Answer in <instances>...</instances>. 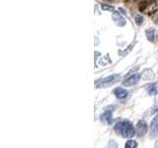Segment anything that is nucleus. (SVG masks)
Returning <instances> with one entry per match:
<instances>
[{"label": "nucleus", "instance_id": "9d476101", "mask_svg": "<svg viewBox=\"0 0 158 148\" xmlns=\"http://www.w3.org/2000/svg\"><path fill=\"white\" fill-rule=\"evenodd\" d=\"M146 36H147V38L149 41H153L154 40V31H153L152 29L147 30V31H146Z\"/></svg>", "mask_w": 158, "mask_h": 148}, {"label": "nucleus", "instance_id": "7ed1b4c3", "mask_svg": "<svg viewBox=\"0 0 158 148\" xmlns=\"http://www.w3.org/2000/svg\"><path fill=\"white\" fill-rule=\"evenodd\" d=\"M136 133L138 136H143L147 132V124L144 121H139L136 124Z\"/></svg>", "mask_w": 158, "mask_h": 148}, {"label": "nucleus", "instance_id": "9b49d317", "mask_svg": "<svg viewBox=\"0 0 158 148\" xmlns=\"http://www.w3.org/2000/svg\"><path fill=\"white\" fill-rule=\"evenodd\" d=\"M134 20H136V24H138V25H140L141 23L143 22V18H142V16H140V15L136 16Z\"/></svg>", "mask_w": 158, "mask_h": 148}, {"label": "nucleus", "instance_id": "20e7f679", "mask_svg": "<svg viewBox=\"0 0 158 148\" xmlns=\"http://www.w3.org/2000/svg\"><path fill=\"white\" fill-rule=\"evenodd\" d=\"M139 78H140V75L138 73H136V74H133V75L127 77V79L123 82V84H124L125 86H131V85H133V84H136V83L138 82Z\"/></svg>", "mask_w": 158, "mask_h": 148}, {"label": "nucleus", "instance_id": "f257e3e1", "mask_svg": "<svg viewBox=\"0 0 158 148\" xmlns=\"http://www.w3.org/2000/svg\"><path fill=\"white\" fill-rule=\"evenodd\" d=\"M115 130L116 132L121 134L123 137H127V138H131L132 136H134L136 132V130L134 129V126L129 121L118 122L115 126Z\"/></svg>", "mask_w": 158, "mask_h": 148}, {"label": "nucleus", "instance_id": "0eeeda50", "mask_svg": "<svg viewBox=\"0 0 158 148\" xmlns=\"http://www.w3.org/2000/svg\"><path fill=\"white\" fill-rule=\"evenodd\" d=\"M150 129H151V132L153 133V135L158 134V115H156L152 119L151 124H150Z\"/></svg>", "mask_w": 158, "mask_h": 148}, {"label": "nucleus", "instance_id": "39448f33", "mask_svg": "<svg viewBox=\"0 0 158 148\" xmlns=\"http://www.w3.org/2000/svg\"><path fill=\"white\" fill-rule=\"evenodd\" d=\"M114 94L116 95V97L118 99H125L127 97V95H129V92L127 91V90H125L124 88H121V87H118L116 88L115 90H114Z\"/></svg>", "mask_w": 158, "mask_h": 148}, {"label": "nucleus", "instance_id": "423d86ee", "mask_svg": "<svg viewBox=\"0 0 158 148\" xmlns=\"http://www.w3.org/2000/svg\"><path fill=\"white\" fill-rule=\"evenodd\" d=\"M101 121L106 122L107 124H112L113 122V117H112V111H105L101 115Z\"/></svg>", "mask_w": 158, "mask_h": 148}, {"label": "nucleus", "instance_id": "6e6552de", "mask_svg": "<svg viewBox=\"0 0 158 148\" xmlns=\"http://www.w3.org/2000/svg\"><path fill=\"white\" fill-rule=\"evenodd\" d=\"M147 92L150 95H157L158 94V84L157 83H151L148 86H146Z\"/></svg>", "mask_w": 158, "mask_h": 148}, {"label": "nucleus", "instance_id": "f03ea898", "mask_svg": "<svg viewBox=\"0 0 158 148\" xmlns=\"http://www.w3.org/2000/svg\"><path fill=\"white\" fill-rule=\"evenodd\" d=\"M118 78H120V75L118 74H114V75H110L108 77L103 78L102 80H99L96 82V86L97 87H107V86H110L111 84L115 83Z\"/></svg>", "mask_w": 158, "mask_h": 148}, {"label": "nucleus", "instance_id": "f8f14e48", "mask_svg": "<svg viewBox=\"0 0 158 148\" xmlns=\"http://www.w3.org/2000/svg\"><path fill=\"white\" fill-rule=\"evenodd\" d=\"M155 148H158V143H156V146H155Z\"/></svg>", "mask_w": 158, "mask_h": 148}, {"label": "nucleus", "instance_id": "1a4fd4ad", "mask_svg": "<svg viewBox=\"0 0 158 148\" xmlns=\"http://www.w3.org/2000/svg\"><path fill=\"white\" fill-rule=\"evenodd\" d=\"M125 148H136L138 147V142L136 140H127V143H125Z\"/></svg>", "mask_w": 158, "mask_h": 148}]
</instances>
